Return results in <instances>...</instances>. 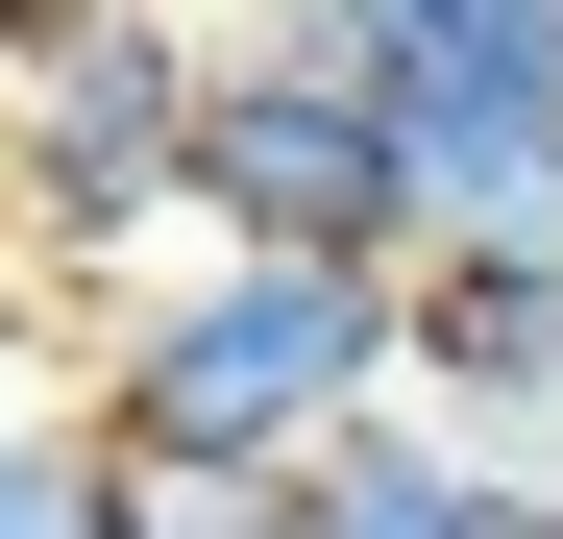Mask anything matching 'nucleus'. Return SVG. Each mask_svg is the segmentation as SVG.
Segmentation results:
<instances>
[{
	"label": "nucleus",
	"instance_id": "f257e3e1",
	"mask_svg": "<svg viewBox=\"0 0 563 539\" xmlns=\"http://www.w3.org/2000/svg\"><path fill=\"white\" fill-rule=\"evenodd\" d=\"M99 441L147 491H319L367 417L417 393V270H245V245H172L147 295L99 319Z\"/></svg>",
	"mask_w": 563,
	"mask_h": 539
},
{
	"label": "nucleus",
	"instance_id": "f03ea898",
	"mask_svg": "<svg viewBox=\"0 0 563 539\" xmlns=\"http://www.w3.org/2000/svg\"><path fill=\"white\" fill-rule=\"evenodd\" d=\"M197 99H221L197 0H74V25L0 74V245H49V270L197 245Z\"/></svg>",
	"mask_w": 563,
	"mask_h": 539
},
{
	"label": "nucleus",
	"instance_id": "7ed1b4c3",
	"mask_svg": "<svg viewBox=\"0 0 563 539\" xmlns=\"http://www.w3.org/2000/svg\"><path fill=\"white\" fill-rule=\"evenodd\" d=\"M197 245L245 270H417V172H393V99L295 25H221V99H197Z\"/></svg>",
	"mask_w": 563,
	"mask_h": 539
},
{
	"label": "nucleus",
	"instance_id": "20e7f679",
	"mask_svg": "<svg viewBox=\"0 0 563 539\" xmlns=\"http://www.w3.org/2000/svg\"><path fill=\"white\" fill-rule=\"evenodd\" d=\"M417 417L563 491V270H417Z\"/></svg>",
	"mask_w": 563,
	"mask_h": 539
},
{
	"label": "nucleus",
	"instance_id": "39448f33",
	"mask_svg": "<svg viewBox=\"0 0 563 539\" xmlns=\"http://www.w3.org/2000/svg\"><path fill=\"white\" fill-rule=\"evenodd\" d=\"M319 539H563V491H539V466H490V441H441V417L393 393V417L319 466Z\"/></svg>",
	"mask_w": 563,
	"mask_h": 539
},
{
	"label": "nucleus",
	"instance_id": "423d86ee",
	"mask_svg": "<svg viewBox=\"0 0 563 539\" xmlns=\"http://www.w3.org/2000/svg\"><path fill=\"white\" fill-rule=\"evenodd\" d=\"M0 539H147V466L99 441V393H0Z\"/></svg>",
	"mask_w": 563,
	"mask_h": 539
},
{
	"label": "nucleus",
	"instance_id": "0eeeda50",
	"mask_svg": "<svg viewBox=\"0 0 563 539\" xmlns=\"http://www.w3.org/2000/svg\"><path fill=\"white\" fill-rule=\"evenodd\" d=\"M147 539H319V491H147Z\"/></svg>",
	"mask_w": 563,
	"mask_h": 539
}]
</instances>
